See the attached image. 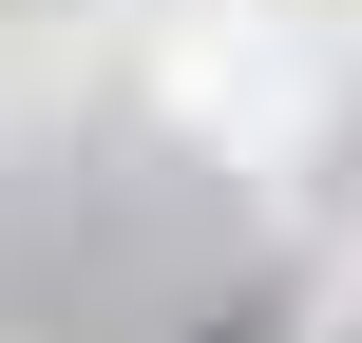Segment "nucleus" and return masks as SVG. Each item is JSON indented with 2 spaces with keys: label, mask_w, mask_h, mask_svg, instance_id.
Instances as JSON below:
<instances>
[{
  "label": "nucleus",
  "mask_w": 362,
  "mask_h": 343,
  "mask_svg": "<svg viewBox=\"0 0 362 343\" xmlns=\"http://www.w3.org/2000/svg\"><path fill=\"white\" fill-rule=\"evenodd\" d=\"M210 343H286V325H267V306H229V325H210Z\"/></svg>",
  "instance_id": "obj_1"
}]
</instances>
